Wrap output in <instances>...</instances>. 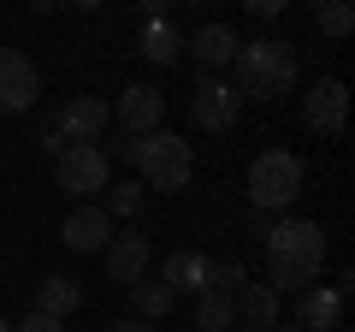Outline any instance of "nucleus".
Returning <instances> with one entry per match:
<instances>
[{"instance_id": "nucleus-26", "label": "nucleus", "mask_w": 355, "mask_h": 332, "mask_svg": "<svg viewBox=\"0 0 355 332\" xmlns=\"http://www.w3.org/2000/svg\"><path fill=\"white\" fill-rule=\"evenodd\" d=\"M107 332H154V326H148V320H113Z\"/></svg>"}, {"instance_id": "nucleus-20", "label": "nucleus", "mask_w": 355, "mask_h": 332, "mask_svg": "<svg viewBox=\"0 0 355 332\" xmlns=\"http://www.w3.org/2000/svg\"><path fill=\"white\" fill-rule=\"evenodd\" d=\"M196 326H202V332H231V326H237V297L202 291V297H196Z\"/></svg>"}, {"instance_id": "nucleus-29", "label": "nucleus", "mask_w": 355, "mask_h": 332, "mask_svg": "<svg viewBox=\"0 0 355 332\" xmlns=\"http://www.w3.org/2000/svg\"><path fill=\"white\" fill-rule=\"evenodd\" d=\"M231 332H254V326H231Z\"/></svg>"}, {"instance_id": "nucleus-22", "label": "nucleus", "mask_w": 355, "mask_h": 332, "mask_svg": "<svg viewBox=\"0 0 355 332\" xmlns=\"http://www.w3.org/2000/svg\"><path fill=\"white\" fill-rule=\"evenodd\" d=\"M107 219H137L142 208H148V190L142 184H107Z\"/></svg>"}, {"instance_id": "nucleus-24", "label": "nucleus", "mask_w": 355, "mask_h": 332, "mask_svg": "<svg viewBox=\"0 0 355 332\" xmlns=\"http://www.w3.org/2000/svg\"><path fill=\"white\" fill-rule=\"evenodd\" d=\"M12 332H65V320H48V315H36V308H30V315L18 320Z\"/></svg>"}, {"instance_id": "nucleus-7", "label": "nucleus", "mask_w": 355, "mask_h": 332, "mask_svg": "<svg viewBox=\"0 0 355 332\" xmlns=\"http://www.w3.org/2000/svg\"><path fill=\"white\" fill-rule=\"evenodd\" d=\"M107 172H113V166H107V154L101 149H65L60 160H53V184H60L65 196H77V202H89V196H101L107 190Z\"/></svg>"}, {"instance_id": "nucleus-12", "label": "nucleus", "mask_w": 355, "mask_h": 332, "mask_svg": "<svg viewBox=\"0 0 355 332\" xmlns=\"http://www.w3.org/2000/svg\"><path fill=\"white\" fill-rule=\"evenodd\" d=\"M302 119L314 131H326V137H338L343 119H349V90H343V77H314L302 95Z\"/></svg>"}, {"instance_id": "nucleus-3", "label": "nucleus", "mask_w": 355, "mask_h": 332, "mask_svg": "<svg viewBox=\"0 0 355 332\" xmlns=\"http://www.w3.org/2000/svg\"><path fill=\"white\" fill-rule=\"evenodd\" d=\"M113 154L137 172L142 184H148V190H184V184H190V172H196L190 142L172 137V131H154V137H125V142H113Z\"/></svg>"}, {"instance_id": "nucleus-23", "label": "nucleus", "mask_w": 355, "mask_h": 332, "mask_svg": "<svg viewBox=\"0 0 355 332\" xmlns=\"http://www.w3.org/2000/svg\"><path fill=\"white\" fill-rule=\"evenodd\" d=\"M314 24L320 30H326V36H349V30H355V13H349V6H343V0H331V6H314Z\"/></svg>"}, {"instance_id": "nucleus-16", "label": "nucleus", "mask_w": 355, "mask_h": 332, "mask_svg": "<svg viewBox=\"0 0 355 332\" xmlns=\"http://www.w3.org/2000/svg\"><path fill=\"white\" fill-rule=\"evenodd\" d=\"M160 285L172 297H202L207 291V256L202 249H172L166 267H160Z\"/></svg>"}, {"instance_id": "nucleus-9", "label": "nucleus", "mask_w": 355, "mask_h": 332, "mask_svg": "<svg viewBox=\"0 0 355 332\" xmlns=\"http://www.w3.org/2000/svg\"><path fill=\"white\" fill-rule=\"evenodd\" d=\"M113 119H119L125 137H154V131L166 125V95L154 90V83H130V90L113 101Z\"/></svg>"}, {"instance_id": "nucleus-5", "label": "nucleus", "mask_w": 355, "mask_h": 332, "mask_svg": "<svg viewBox=\"0 0 355 332\" xmlns=\"http://www.w3.org/2000/svg\"><path fill=\"white\" fill-rule=\"evenodd\" d=\"M107 125H113V107H107L101 95H71L65 107H53V113L42 119V149H48L53 160H60L65 149H83V142L95 149Z\"/></svg>"}, {"instance_id": "nucleus-14", "label": "nucleus", "mask_w": 355, "mask_h": 332, "mask_svg": "<svg viewBox=\"0 0 355 332\" xmlns=\"http://www.w3.org/2000/svg\"><path fill=\"white\" fill-rule=\"evenodd\" d=\"M137 53L148 65H178V53H184V36H178V24L166 18V6H142V30H137Z\"/></svg>"}, {"instance_id": "nucleus-18", "label": "nucleus", "mask_w": 355, "mask_h": 332, "mask_svg": "<svg viewBox=\"0 0 355 332\" xmlns=\"http://www.w3.org/2000/svg\"><path fill=\"white\" fill-rule=\"evenodd\" d=\"M77 303H83V291H77L71 279H60V273L36 285V315H48V320H65Z\"/></svg>"}, {"instance_id": "nucleus-17", "label": "nucleus", "mask_w": 355, "mask_h": 332, "mask_svg": "<svg viewBox=\"0 0 355 332\" xmlns=\"http://www.w3.org/2000/svg\"><path fill=\"white\" fill-rule=\"evenodd\" d=\"M279 291L272 285H243L237 291V315H243V326H254V332H272L279 326Z\"/></svg>"}, {"instance_id": "nucleus-2", "label": "nucleus", "mask_w": 355, "mask_h": 332, "mask_svg": "<svg viewBox=\"0 0 355 332\" xmlns=\"http://www.w3.org/2000/svg\"><path fill=\"white\" fill-rule=\"evenodd\" d=\"M231 83L243 101H279L296 90V42L284 36H254L231 60Z\"/></svg>"}, {"instance_id": "nucleus-19", "label": "nucleus", "mask_w": 355, "mask_h": 332, "mask_svg": "<svg viewBox=\"0 0 355 332\" xmlns=\"http://www.w3.org/2000/svg\"><path fill=\"white\" fill-rule=\"evenodd\" d=\"M172 303H178V297L166 291L160 279H137V285H130V320H148V326H154Z\"/></svg>"}, {"instance_id": "nucleus-11", "label": "nucleus", "mask_w": 355, "mask_h": 332, "mask_svg": "<svg viewBox=\"0 0 355 332\" xmlns=\"http://www.w3.org/2000/svg\"><path fill=\"white\" fill-rule=\"evenodd\" d=\"M101 261H107V279H113V285H125V291H130V285H137V279H148L154 243L142 238L137 226H130V231H113V243H107V249H101Z\"/></svg>"}, {"instance_id": "nucleus-28", "label": "nucleus", "mask_w": 355, "mask_h": 332, "mask_svg": "<svg viewBox=\"0 0 355 332\" xmlns=\"http://www.w3.org/2000/svg\"><path fill=\"white\" fill-rule=\"evenodd\" d=\"M0 332H12V320H0Z\"/></svg>"}, {"instance_id": "nucleus-13", "label": "nucleus", "mask_w": 355, "mask_h": 332, "mask_svg": "<svg viewBox=\"0 0 355 332\" xmlns=\"http://www.w3.org/2000/svg\"><path fill=\"white\" fill-rule=\"evenodd\" d=\"M60 238H65V249H77V256H101L107 243H113V219H107L101 202H77L71 214H65Z\"/></svg>"}, {"instance_id": "nucleus-1", "label": "nucleus", "mask_w": 355, "mask_h": 332, "mask_svg": "<svg viewBox=\"0 0 355 332\" xmlns=\"http://www.w3.org/2000/svg\"><path fill=\"white\" fill-rule=\"evenodd\" d=\"M261 249H266V285L272 291H308L326 267V231L320 219H302V214H284L261 231Z\"/></svg>"}, {"instance_id": "nucleus-15", "label": "nucleus", "mask_w": 355, "mask_h": 332, "mask_svg": "<svg viewBox=\"0 0 355 332\" xmlns=\"http://www.w3.org/2000/svg\"><path fill=\"white\" fill-rule=\"evenodd\" d=\"M343 320V285H308L296 297V326L302 332H338Z\"/></svg>"}, {"instance_id": "nucleus-27", "label": "nucleus", "mask_w": 355, "mask_h": 332, "mask_svg": "<svg viewBox=\"0 0 355 332\" xmlns=\"http://www.w3.org/2000/svg\"><path fill=\"white\" fill-rule=\"evenodd\" d=\"M272 332H302V326H272Z\"/></svg>"}, {"instance_id": "nucleus-21", "label": "nucleus", "mask_w": 355, "mask_h": 332, "mask_svg": "<svg viewBox=\"0 0 355 332\" xmlns=\"http://www.w3.org/2000/svg\"><path fill=\"white\" fill-rule=\"evenodd\" d=\"M243 285H249V267H243L237 256H207V291H219V297H237Z\"/></svg>"}, {"instance_id": "nucleus-8", "label": "nucleus", "mask_w": 355, "mask_h": 332, "mask_svg": "<svg viewBox=\"0 0 355 332\" xmlns=\"http://www.w3.org/2000/svg\"><path fill=\"white\" fill-rule=\"evenodd\" d=\"M42 95V72L24 48H0V113H30Z\"/></svg>"}, {"instance_id": "nucleus-25", "label": "nucleus", "mask_w": 355, "mask_h": 332, "mask_svg": "<svg viewBox=\"0 0 355 332\" xmlns=\"http://www.w3.org/2000/svg\"><path fill=\"white\" fill-rule=\"evenodd\" d=\"M249 13H254V18H279L284 0H249Z\"/></svg>"}, {"instance_id": "nucleus-10", "label": "nucleus", "mask_w": 355, "mask_h": 332, "mask_svg": "<svg viewBox=\"0 0 355 332\" xmlns=\"http://www.w3.org/2000/svg\"><path fill=\"white\" fill-rule=\"evenodd\" d=\"M237 48H243V36L231 24H196L190 36H184V53H190L207 77H225L231 60H237Z\"/></svg>"}, {"instance_id": "nucleus-6", "label": "nucleus", "mask_w": 355, "mask_h": 332, "mask_svg": "<svg viewBox=\"0 0 355 332\" xmlns=\"http://www.w3.org/2000/svg\"><path fill=\"white\" fill-rule=\"evenodd\" d=\"M190 119L202 131H231L243 119V95H237V83L231 77H196V90H190Z\"/></svg>"}, {"instance_id": "nucleus-4", "label": "nucleus", "mask_w": 355, "mask_h": 332, "mask_svg": "<svg viewBox=\"0 0 355 332\" xmlns=\"http://www.w3.org/2000/svg\"><path fill=\"white\" fill-rule=\"evenodd\" d=\"M243 196H249L254 214H284V208L302 196V160H296L291 149H261V154L249 160Z\"/></svg>"}]
</instances>
